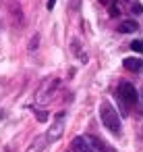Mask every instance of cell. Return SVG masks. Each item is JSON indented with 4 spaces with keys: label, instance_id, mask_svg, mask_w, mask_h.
<instances>
[{
    "label": "cell",
    "instance_id": "8992f818",
    "mask_svg": "<svg viewBox=\"0 0 143 152\" xmlns=\"http://www.w3.org/2000/svg\"><path fill=\"white\" fill-rule=\"evenodd\" d=\"M122 65H124V69H126V71H135V73H139V71L143 69V61H141V58H135V56L124 58V61H122Z\"/></svg>",
    "mask_w": 143,
    "mask_h": 152
},
{
    "label": "cell",
    "instance_id": "9a60e30c",
    "mask_svg": "<svg viewBox=\"0 0 143 152\" xmlns=\"http://www.w3.org/2000/svg\"><path fill=\"white\" fill-rule=\"evenodd\" d=\"M38 119H40V121H46V119H48V115H46L44 110H40V113H38Z\"/></svg>",
    "mask_w": 143,
    "mask_h": 152
},
{
    "label": "cell",
    "instance_id": "4fadbf2b",
    "mask_svg": "<svg viewBox=\"0 0 143 152\" xmlns=\"http://www.w3.org/2000/svg\"><path fill=\"white\" fill-rule=\"evenodd\" d=\"M38 42H40V36H35V38L31 40V46H29V50H33V48H38Z\"/></svg>",
    "mask_w": 143,
    "mask_h": 152
},
{
    "label": "cell",
    "instance_id": "30bf717a",
    "mask_svg": "<svg viewBox=\"0 0 143 152\" xmlns=\"http://www.w3.org/2000/svg\"><path fill=\"white\" fill-rule=\"evenodd\" d=\"M131 48H133L135 52H141V54H143V42H141V40H135V42H131Z\"/></svg>",
    "mask_w": 143,
    "mask_h": 152
},
{
    "label": "cell",
    "instance_id": "6da1fadb",
    "mask_svg": "<svg viewBox=\"0 0 143 152\" xmlns=\"http://www.w3.org/2000/svg\"><path fill=\"white\" fill-rule=\"evenodd\" d=\"M100 119H102L104 127H106L112 135H120V133H122V125H120L118 113H116V108H114L108 100H104V102L100 104Z\"/></svg>",
    "mask_w": 143,
    "mask_h": 152
},
{
    "label": "cell",
    "instance_id": "9c48e42d",
    "mask_svg": "<svg viewBox=\"0 0 143 152\" xmlns=\"http://www.w3.org/2000/svg\"><path fill=\"white\" fill-rule=\"evenodd\" d=\"M44 142H46V137H38L31 146H29V150L27 152H42V148H44Z\"/></svg>",
    "mask_w": 143,
    "mask_h": 152
},
{
    "label": "cell",
    "instance_id": "52a82bcc",
    "mask_svg": "<svg viewBox=\"0 0 143 152\" xmlns=\"http://www.w3.org/2000/svg\"><path fill=\"white\" fill-rule=\"evenodd\" d=\"M87 140H89V144L93 146L95 152H112V148H110L104 140H100V137H95V135H87Z\"/></svg>",
    "mask_w": 143,
    "mask_h": 152
},
{
    "label": "cell",
    "instance_id": "277c9868",
    "mask_svg": "<svg viewBox=\"0 0 143 152\" xmlns=\"http://www.w3.org/2000/svg\"><path fill=\"white\" fill-rule=\"evenodd\" d=\"M56 86H58V79L48 77V79L44 81V86L40 88V92H38V100H40V102H48V98H50V94L56 90Z\"/></svg>",
    "mask_w": 143,
    "mask_h": 152
},
{
    "label": "cell",
    "instance_id": "7a4b0ae2",
    "mask_svg": "<svg viewBox=\"0 0 143 152\" xmlns=\"http://www.w3.org/2000/svg\"><path fill=\"white\" fill-rule=\"evenodd\" d=\"M116 96L120 98V102H122L126 108H129V106H133V104H137V100H139V94H137L135 86H133V83H129V81H122V83L118 86Z\"/></svg>",
    "mask_w": 143,
    "mask_h": 152
},
{
    "label": "cell",
    "instance_id": "5b68a950",
    "mask_svg": "<svg viewBox=\"0 0 143 152\" xmlns=\"http://www.w3.org/2000/svg\"><path fill=\"white\" fill-rule=\"evenodd\" d=\"M73 152H95L93 150V146L89 144V140L87 137H83V135H77L75 140H73Z\"/></svg>",
    "mask_w": 143,
    "mask_h": 152
},
{
    "label": "cell",
    "instance_id": "ba28073f",
    "mask_svg": "<svg viewBox=\"0 0 143 152\" xmlns=\"http://www.w3.org/2000/svg\"><path fill=\"white\" fill-rule=\"evenodd\" d=\"M118 29H120L122 34H133V31H137V29H139V25H137V21L129 19V21H122V23L118 25Z\"/></svg>",
    "mask_w": 143,
    "mask_h": 152
},
{
    "label": "cell",
    "instance_id": "3957f363",
    "mask_svg": "<svg viewBox=\"0 0 143 152\" xmlns=\"http://www.w3.org/2000/svg\"><path fill=\"white\" fill-rule=\"evenodd\" d=\"M64 117H66L64 113H58V115H56L52 127H50L48 133H46V140H48V142H56V140L62 137V133H64Z\"/></svg>",
    "mask_w": 143,
    "mask_h": 152
},
{
    "label": "cell",
    "instance_id": "5bb4252c",
    "mask_svg": "<svg viewBox=\"0 0 143 152\" xmlns=\"http://www.w3.org/2000/svg\"><path fill=\"white\" fill-rule=\"evenodd\" d=\"M54 7H56V0H48V2H46V9L48 11H52Z\"/></svg>",
    "mask_w": 143,
    "mask_h": 152
},
{
    "label": "cell",
    "instance_id": "8fae6325",
    "mask_svg": "<svg viewBox=\"0 0 143 152\" xmlns=\"http://www.w3.org/2000/svg\"><path fill=\"white\" fill-rule=\"evenodd\" d=\"M110 15H112V17H118V15H120V7H118L116 2L110 4Z\"/></svg>",
    "mask_w": 143,
    "mask_h": 152
},
{
    "label": "cell",
    "instance_id": "7c38bea8",
    "mask_svg": "<svg viewBox=\"0 0 143 152\" xmlns=\"http://www.w3.org/2000/svg\"><path fill=\"white\" fill-rule=\"evenodd\" d=\"M133 13H135V15H141V13H143L141 4H133Z\"/></svg>",
    "mask_w": 143,
    "mask_h": 152
}]
</instances>
